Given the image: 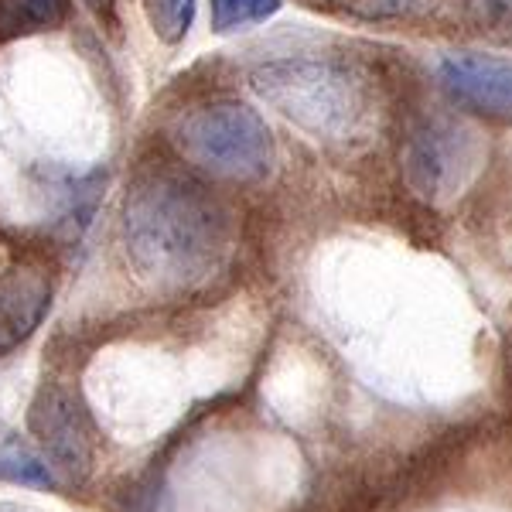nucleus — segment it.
Returning <instances> with one entry per match:
<instances>
[{
    "label": "nucleus",
    "instance_id": "0eeeda50",
    "mask_svg": "<svg viewBox=\"0 0 512 512\" xmlns=\"http://www.w3.org/2000/svg\"><path fill=\"white\" fill-rule=\"evenodd\" d=\"M48 287L38 277H11L0 284V349L14 345L41 321Z\"/></svg>",
    "mask_w": 512,
    "mask_h": 512
},
{
    "label": "nucleus",
    "instance_id": "423d86ee",
    "mask_svg": "<svg viewBox=\"0 0 512 512\" xmlns=\"http://www.w3.org/2000/svg\"><path fill=\"white\" fill-rule=\"evenodd\" d=\"M444 89L485 117H512V59L454 52L437 62Z\"/></svg>",
    "mask_w": 512,
    "mask_h": 512
},
{
    "label": "nucleus",
    "instance_id": "6e6552de",
    "mask_svg": "<svg viewBox=\"0 0 512 512\" xmlns=\"http://www.w3.org/2000/svg\"><path fill=\"white\" fill-rule=\"evenodd\" d=\"M69 18V0H0V41L52 31Z\"/></svg>",
    "mask_w": 512,
    "mask_h": 512
},
{
    "label": "nucleus",
    "instance_id": "9d476101",
    "mask_svg": "<svg viewBox=\"0 0 512 512\" xmlns=\"http://www.w3.org/2000/svg\"><path fill=\"white\" fill-rule=\"evenodd\" d=\"M284 7V0H209L212 31L219 35H236L253 24L270 21Z\"/></svg>",
    "mask_w": 512,
    "mask_h": 512
},
{
    "label": "nucleus",
    "instance_id": "f03ea898",
    "mask_svg": "<svg viewBox=\"0 0 512 512\" xmlns=\"http://www.w3.org/2000/svg\"><path fill=\"white\" fill-rule=\"evenodd\" d=\"M260 99L297 123L301 130L328 140L355 137L373 113V96L359 72L328 59H280L250 76Z\"/></svg>",
    "mask_w": 512,
    "mask_h": 512
},
{
    "label": "nucleus",
    "instance_id": "7ed1b4c3",
    "mask_svg": "<svg viewBox=\"0 0 512 512\" xmlns=\"http://www.w3.org/2000/svg\"><path fill=\"white\" fill-rule=\"evenodd\" d=\"M175 144L195 168L226 181H260L274 168V134L246 103L219 99L175 123Z\"/></svg>",
    "mask_w": 512,
    "mask_h": 512
},
{
    "label": "nucleus",
    "instance_id": "f257e3e1",
    "mask_svg": "<svg viewBox=\"0 0 512 512\" xmlns=\"http://www.w3.org/2000/svg\"><path fill=\"white\" fill-rule=\"evenodd\" d=\"M123 243L134 270L161 291L205 284L226 263L233 222L226 205L198 181L158 171L123 202Z\"/></svg>",
    "mask_w": 512,
    "mask_h": 512
},
{
    "label": "nucleus",
    "instance_id": "9b49d317",
    "mask_svg": "<svg viewBox=\"0 0 512 512\" xmlns=\"http://www.w3.org/2000/svg\"><path fill=\"white\" fill-rule=\"evenodd\" d=\"M154 38L164 45H181L195 24V0H140Z\"/></svg>",
    "mask_w": 512,
    "mask_h": 512
},
{
    "label": "nucleus",
    "instance_id": "39448f33",
    "mask_svg": "<svg viewBox=\"0 0 512 512\" xmlns=\"http://www.w3.org/2000/svg\"><path fill=\"white\" fill-rule=\"evenodd\" d=\"M28 427L41 444L45 458H52V465L59 468L65 478L82 482L93 468L96 458V434L89 424V414L82 407V400L69 386L62 383H45L31 400L28 410Z\"/></svg>",
    "mask_w": 512,
    "mask_h": 512
},
{
    "label": "nucleus",
    "instance_id": "f8f14e48",
    "mask_svg": "<svg viewBox=\"0 0 512 512\" xmlns=\"http://www.w3.org/2000/svg\"><path fill=\"white\" fill-rule=\"evenodd\" d=\"M89 11H96L99 18H113V0H86Z\"/></svg>",
    "mask_w": 512,
    "mask_h": 512
},
{
    "label": "nucleus",
    "instance_id": "1a4fd4ad",
    "mask_svg": "<svg viewBox=\"0 0 512 512\" xmlns=\"http://www.w3.org/2000/svg\"><path fill=\"white\" fill-rule=\"evenodd\" d=\"M0 482L28 485V489H55V472L48 468V458L31 451L28 444L11 441L0 448Z\"/></svg>",
    "mask_w": 512,
    "mask_h": 512
},
{
    "label": "nucleus",
    "instance_id": "20e7f679",
    "mask_svg": "<svg viewBox=\"0 0 512 512\" xmlns=\"http://www.w3.org/2000/svg\"><path fill=\"white\" fill-rule=\"evenodd\" d=\"M403 178L424 202H444L472 181L478 168V140L454 120H424L410 130L403 147Z\"/></svg>",
    "mask_w": 512,
    "mask_h": 512
}]
</instances>
